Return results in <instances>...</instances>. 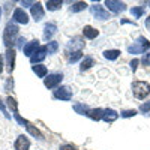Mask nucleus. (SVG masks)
I'll return each mask as SVG.
<instances>
[{
  "instance_id": "obj_1",
  "label": "nucleus",
  "mask_w": 150,
  "mask_h": 150,
  "mask_svg": "<svg viewBox=\"0 0 150 150\" xmlns=\"http://www.w3.org/2000/svg\"><path fill=\"white\" fill-rule=\"evenodd\" d=\"M18 36V27L14 23H8L6 27L3 30V44L6 45V48H11L14 44L15 38Z\"/></svg>"
},
{
  "instance_id": "obj_2",
  "label": "nucleus",
  "mask_w": 150,
  "mask_h": 150,
  "mask_svg": "<svg viewBox=\"0 0 150 150\" xmlns=\"http://www.w3.org/2000/svg\"><path fill=\"white\" fill-rule=\"evenodd\" d=\"M132 92L137 99H144L150 95V84L146 81H134L132 83Z\"/></svg>"
},
{
  "instance_id": "obj_3",
  "label": "nucleus",
  "mask_w": 150,
  "mask_h": 150,
  "mask_svg": "<svg viewBox=\"0 0 150 150\" xmlns=\"http://www.w3.org/2000/svg\"><path fill=\"white\" fill-rule=\"evenodd\" d=\"M150 48V42L146 39V38H138L137 39V42L134 44V45H131L129 48H128V51L131 53V54H141V53H144L146 50H149Z\"/></svg>"
},
{
  "instance_id": "obj_4",
  "label": "nucleus",
  "mask_w": 150,
  "mask_h": 150,
  "mask_svg": "<svg viewBox=\"0 0 150 150\" xmlns=\"http://www.w3.org/2000/svg\"><path fill=\"white\" fill-rule=\"evenodd\" d=\"M30 140L26 135H18L14 143V150H29L30 149Z\"/></svg>"
},
{
  "instance_id": "obj_5",
  "label": "nucleus",
  "mask_w": 150,
  "mask_h": 150,
  "mask_svg": "<svg viewBox=\"0 0 150 150\" xmlns=\"http://www.w3.org/2000/svg\"><path fill=\"white\" fill-rule=\"evenodd\" d=\"M62 80H63V75L62 74H51V75H48V78H45L44 84H45V87H48V89H54L56 86L60 84Z\"/></svg>"
},
{
  "instance_id": "obj_6",
  "label": "nucleus",
  "mask_w": 150,
  "mask_h": 150,
  "mask_svg": "<svg viewBox=\"0 0 150 150\" xmlns=\"http://www.w3.org/2000/svg\"><path fill=\"white\" fill-rule=\"evenodd\" d=\"M6 71L11 74L12 71H14V65H15V50L14 48H8L6 51Z\"/></svg>"
},
{
  "instance_id": "obj_7",
  "label": "nucleus",
  "mask_w": 150,
  "mask_h": 150,
  "mask_svg": "<svg viewBox=\"0 0 150 150\" xmlns=\"http://www.w3.org/2000/svg\"><path fill=\"white\" fill-rule=\"evenodd\" d=\"M54 96L57 99H62V101H71L72 99V90L69 89V87H60V89H57L54 92Z\"/></svg>"
},
{
  "instance_id": "obj_8",
  "label": "nucleus",
  "mask_w": 150,
  "mask_h": 150,
  "mask_svg": "<svg viewBox=\"0 0 150 150\" xmlns=\"http://www.w3.org/2000/svg\"><path fill=\"white\" fill-rule=\"evenodd\" d=\"M92 14H93L96 18H99V20H108V18H110V14L104 9V6H101V5H95V6L92 8Z\"/></svg>"
},
{
  "instance_id": "obj_9",
  "label": "nucleus",
  "mask_w": 150,
  "mask_h": 150,
  "mask_svg": "<svg viewBox=\"0 0 150 150\" xmlns=\"http://www.w3.org/2000/svg\"><path fill=\"white\" fill-rule=\"evenodd\" d=\"M105 6H107L110 11H112V12H122V11L126 9V5L122 3V2H116V0H107Z\"/></svg>"
},
{
  "instance_id": "obj_10",
  "label": "nucleus",
  "mask_w": 150,
  "mask_h": 150,
  "mask_svg": "<svg viewBox=\"0 0 150 150\" xmlns=\"http://www.w3.org/2000/svg\"><path fill=\"white\" fill-rule=\"evenodd\" d=\"M38 48H39V41H38V39H35V41L29 42L26 47L23 48L24 56H29V57H32V56H33V54L38 51Z\"/></svg>"
},
{
  "instance_id": "obj_11",
  "label": "nucleus",
  "mask_w": 150,
  "mask_h": 150,
  "mask_svg": "<svg viewBox=\"0 0 150 150\" xmlns=\"http://www.w3.org/2000/svg\"><path fill=\"white\" fill-rule=\"evenodd\" d=\"M45 54H47V47H39V48H38V51L30 57V62L33 65L39 63V62H42L45 59Z\"/></svg>"
},
{
  "instance_id": "obj_12",
  "label": "nucleus",
  "mask_w": 150,
  "mask_h": 150,
  "mask_svg": "<svg viewBox=\"0 0 150 150\" xmlns=\"http://www.w3.org/2000/svg\"><path fill=\"white\" fill-rule=\"evenodd\" d=\"M32 17L35 21H41L44 18V9H42V5L39 2H36L32 6Z\"/></svg>"
},
{
  "instance_id": "obj_13",
  "label": "nucleus",
  "mask_w": 150,
  "mask_h": 150,
  "mask_svg": "<svg viewBox=\"0 0 150 150\" xmlns=\"http://www.w3.org/2000/svg\"><path fill=\"white\" fill-rule=\"evenodd\" d=\"M14 20H15L17 23H20V24H27V23H29L27 14H26V12H24L21 8H17V9L14 11Z\"/></svg>"
},
{
  "instance_id": "obj_14",
  "label": "nucleus",
  "mask_w": 150,
  "mask_h": 150,
  "mask_svg": "<svg viewBox=\"0 0 150 150\" xmlns=\"http://www.w3.org/2000/svg\"><path fill=\"white\" fill-rule=\"evenodd\" d=\"M8 105H9V108L11 110H14V116H15V119H17V122L18 123H21V125H26V120L24 119H21L20 117V114H18V110H17V102H15V99L14 98H8Z\"/></svg>"
},
{
  "instance_id": "obj_15",
  "label": "nucleus",
  "mask_w": 150,
  "mask_h": 150,
  "mask_svg": "<svg viewBox=\"0 0 150 150\" xmlns=\"http://www.w3.org/2000/svg\"><path fill=\"white\" fill-rule=\"evenodd\" d=\"M84 47V42H83V39H81V38H74V39L68 44V48H66V53L69 51V50L72 48V50H75V48H77V51H81V48Z\"/></svg>"
},
{
  "instance_id": "obj_16",
  "label": "nucleus",
  "mask_w": 150,
  "mask_h": 150,
  "mask_svg": "<svg viewBox=\"0 0 150 150\" xmlns=\"http://www.w3.org/2000/svg\"><path fill=\"white\" fill-rule=\"evenodd\" d=\"M56 32H57L56 24H53V23L47 24V26H45V30H44V39H45V41L51 39V38H53V35H54Z\"/></svg>"
},
{
  "instance_id": "obj_17",
  "label": "nucleus",
  "mask_w": 150,
  "mask_h": 150,
  "mask_svg": "<svg viewBox=\"0 0 150 150\" xmlns=\"http://www.w3.org/2000/svg\"><path fill=\"white\" fill-rule=\"evenodd\" d=\"M104 112H105V110H101V108H96V110H90L89 112H87V116H89L92 120H101V119H104Z\"/></svg>"
},
{
  "instance_id": "obj_18",
  "label": "nucleus",
  "mask_w": 150,
  "mask_h": 150,
  "mask_svg": "<svg viewBox=\"0 0 150 150\" xmlns=\"http://www.w3.org/2000/svg\"><path fill=\"white\" fill-rule=\"evenodd\" d=\"M83 33H84V36L87 38V39H95V38L99 35V32L96 29H93L92 26H86L83 29Z\"/></svg>"
},
{
  "instance_id": "obj_19",
  "label": "nucleus",
  "mask_w": 150,
  "mask_h": 150,
  "mask_svg": "<svg viewBox=\"0 0 150 150\" xmlns=\"http://www.w3.org/2000/svg\"><path fill=\"white\" fill-rule=\"evenodd\" d=\"M117 117H119V114H117L114 110H105V112H104V119H102V120H105L107 123H112Z\"/></svg>"
},
{
  "instance_id": "obj_20",
  "label": "nucleus",
  "mask_w": 150,
  "mask_h": 150,
  "mask_svg": "<svg viewBox=\"0 0 150 150\" xmlns=\"http://www.w3.org/2000/svg\"><path fill=\"white\" fill-rule=\"evenodd\" d=\"M45 6L48 11H57L62 8V0H48L45 3Z\"/></svg>"
},
{
  "instance_id": "obj_21",
  "label": "nucleus",
  "mask_w": 150,
  "mask_h": 150,
  "mask_svg": "<svg viewBox=\"0 0 150 150\" xmlns=\"http://www.w3.org/2000/svg\"><path fill=\"white\" fill-rule=\"evenodd\" d=\"M32 69H33V72H35L39 78H44L45 75H47V66H44V65H35Z\"/></svg>"
},
{
  "instance_id": "obj_22",
  "label": "nucleus",
  "mask_w": 150,
  "mask_h": 150,
  "mask_svg": "<svg viewBox=\"0 0 150 150\" xmlns=\"http://www.w3.org/2000/svg\"><path fill=\"white\" fill-rule=\"evenodd\" d=\"M119 56H120L119 50H107V51L104 53V57L108 59V60H116Z\"/></svg>"
},
{
  "instance_id": "obj_23",
  "label": "nucleus",
  "mask_w": 150,
  "mask_h": 150,
  "mask_svg": "<svg viewBox=\"0 0 150 150\" xmlns=\"http://www.w3.org/2000/svg\"><path fill=\"white\" fill-rule=\"evenodd\" d=\"M87 8V3L86 2H75L72 6H71V12L75 14V12H80V11H84Z\"/></svg>"
},
{
  "instance_id": "obj_24",
  "label": "nucleus",
  "mask_w": 150,
  "mask_h": 150,
  "mask_svg": "<svg viewBox=\"0 0 150 150\" xmlns=\"http://www.w3.org/2000/svg\"><path fill=\"white\" fill-rule=\"evenodd\" d=\"M74 110L78 112V114H86L87 116V112L90 111V108L87 107V105H84V104H75L74 105Z\"/></svg>"
},
{
  "instance_id": "obj_25",
  "label": "nucleus",
  "mask_w": 150,
  "mask_h": 150,
  "mask_svg": "<svg viewBox=\"0 0 150 150\" xmlns=\"http://www.w3.org/2000/svg\"><path fill=\"white\" fill-rule=\"evenodd\" d=\"M26 128H27V131H29V132H30L33 137H38V138H42V134H41L39 131H38V129L33 126L32 123H29L27 120H26Z\"/></svg>"
},
{
  "instance_id": "obj_26",
  "label": "nucleus",
  "mask_w": 150,
  "mask_h": 150,
  "mask_svg": "<svg viewBox=\"0 0 150 150\" xmlns=\"http://www.w3.org/2000/svg\"><path fill=\"white\" fill-rule=\"evenodd\" d=\"M90 66H93V59H92V57H86V59L81 62V68H80V69L84 72V71L89 69Z\"/></svg>"
},
{
  "instance_id": "obj_27",
  "label": "nucleus",
  "mask_w": 150,
  "mask_h": 150,
  "mask_svg": "<svg viewBox=\"0 0 150 150\" xmlns=\"http://www.w3.org/2000/svg\"><path fill=\"white\" fill-rule=\"evenodd\" d=\"M57 50H59V44H57L56 41L48 42V45H47V53H48V54H54Z\"/></svg>"
},
{
  "instance_id": "obj_28",
  "label": "nucleus",
  "mask_w": 150,
  "mask_h": 150,
  "mask_svg": "<svg viewBox=\"0 0 150 150\" xmlns=\"http://www.w3.org/2000/svg\"><path fill=\"white\" fill-rule=\"evenodd\" d=\"M131 14H132L135 18H140V17L144 14V8H143V6H138V8H132V9H131Z\"/></svg>"
},
{
  "instance_id": "obj_29",
  "label": "nucleus",
  "mask_w": 150,
  "mask_h": 150,
  "mask_svg": "<svg viewBox=\"0 0 150 150\" xmlns=\"http://www.w3.org/2000/svg\"><path fill=\"white\" fill-rule=\"evenodd\" d=\"M81 57H83V53H81V51H74L72 56L69 57V63H75V62L80 60Z\"/></svg>"
},
{
  "instance_id": "obj_30",
  "label": "nucleus",
  "mask_w": 150,
  "mask_h": 150,
  "mask_svg": "<svg viewBox=\"0 0 150 150\" xmlns=\"http://www.w3.org/2000/svg\"><path fill=\"white\" fill-rule=\"evenodd\" d=\"M135 114H137V111H135V110H126V111H123L120 116H122L123 119H128V117H134Z\"/></svg>"
},
{
  "instance_id": "obj_31",
  "label": "nucleus",
  "mask_w": 150,
  "mask_h": 150,
  "mask_svg": "<svg viewBox=\"0 0 150 150\" xmlns=\"http://www.w3.org/2000/svg\"><path fill=\"white\" fill-rule=\"evenodd\" d=\"M141 63H143L144 66H150V53H147V54H144V56H143Z\"/></svg>"
},
{
  "instance_id": "obj_32",
  "label": "nucleus",
  "mask_w": 150,
  "mask_h": 150,
  "mask_svg": "<svg viewBox=\"0 0 150 150\" xmlns=\"http://www.w3.org/2000/svg\"><path fill=\"white\" fill-rule=\"evenodd\" d=\"M59 150H78V149L75 146H72V144H63V146H60Z\"/></svg>"
},
{
  "instance_id": "obj_33",
  "label": "nucleus",
  "mask_w": 150,
  "mask_h": 150,
  "mask_svg": "<svg viewBox=\"0 0 150 150\" xmlns=\"http://www.w3.org/2000/svg\"><path fill=\"white\" fill-rule=\"evenodd\" d=\"M140 111H141V112H147V111H150V101L146 102V104H143V105L140 107Z\"/></svg>"
},
{
  "instance_id": "obj_34",
  "label": "nucleus",
  "mask_w": 150,
  "mask_h": 150,
  "mask_svg": "<svg viewBox=\"0 0 150 150\" xmlns=\"http://www.w3.org/2000/svg\"><path fill=\"white\" fill-rule=\"evenodd\" d=\"M138 62H140V60H137V59H134V60L131 62V68H132V72L137 69V65H138Z\"/></svg>"
},
{
  "instance_id": "obj_35",
  "label": "nucleus",
  "mask_w": 150,
  "mask_h": 150,
  "mask_svg": "<svg viewBox=\"0 0 150 150\" xmlns=\"http://www.w3.org/2000/svg\"><path fill=\"white\" fill-rule=\"evenodd\" d=\"M0 108H2V111H3V114H5L6 117H9V114H8V111H6V108L3 107V104H2V101H0Z\"/></svg>"
},
{
  "instance_id": "obj_36",
  "label": "nucleus",
  "mask_w": 150,
  "mask_h": 150,
  "mask_svg": "<svg viewBox=\"0 0 150 150\" xmlns=\"http://www.w3.org/2000/svg\"><path fill=\"white\" fill-rule=\"evenodd\" d=\"M3 71V54H0V74Z\"/></svg>"
},
{
  "instance_id": "obj_37",
  "label": "nucleus",
  "mask_w": 150,
  "mask_h": 150,
  "mask_svg": "<svg viewBox=\"0 0 150 150\" xmlns=\"http://www.w3.org/2000/svg\"><path fill=\"white\" fill-rule=\"evenodd\" d=\"M35 3L33 2H29V0H26V2H23V6H33Z\"/></svg>"
},
{
  "instance_id": "obj_38",
  "label": "nucleus",
  "mask_w": 150,
  "mask_h": 150,
  "mask_svg": "<svg viewBox=\"0 0 150 150\" xmlns=\"http://www.w3.org/2000/svg\"><path fill=\"white\" fill-rule=\"evenodd\" d=\"M146 27H147V30H150V17H147V20H146Z\"/></svg>"
},
{
  "instance_id": "obj_39",
  "label": "nucleus",
  "mask_w": 150,
  "mask_h": 150,
  "mask_svg": "<svg viewBox=\"0 0 150 150\" xmlns=\"http://www.w3.org/2000/svg\"><path fill=\"white\" fill-rule=\"evenodd\" d=\"M23 42H24V38H20L18 42H17V45H18V47H23Z\"/></svg>"
},
{
  "instance_id": "obj_40",
  "label": "nucleus",
  "mask_w": 150,
  "mask_h": 150,
  "mask_svg": "<svg viewBox=\"0 0 150 150\" xmlns=\"http://www.w3.org/2000/svg\"><path fill=\"white\" fill-rule=\"evenodd\" d=\"M0 14H2V9H0Z\"/></svg>"
}]
</instances>
